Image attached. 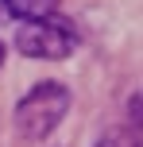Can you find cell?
Instances as JSON below:
<instances>
[{"instance_id": "cell-1", "label": "cell", "mask_w": 143, "mask_h": 147, "mask_svg": "<svg viewBox=\"0 0 143 147\" xmlns=\"http://www.w3.org/2000/svg\"><path fill=\"white\" fill-rule=\"evenodd\" d=\"M74 105V93H70L62 81H39L19 105H15V132L19 140L39 143L62 124V116Z\"/></svg>"}, {"instance_id": "cell-2", "label": "cell", "mask_w": 143, "mask_h": 147, "mask_svg": "<svg viewBox=\"0 0 143 147\" xmlns=\"http://www.w3.org/2000/svg\"><path fill=\"white\" fill-rule=\"evenodd\" d=\"M77 35L70 23H62V16H46V20H27L15 31V47H19L27 58H66L74 51Z\"/></svg>"}, {"instance_id": "cell-3", "label": "cell", "mask_w": 143, "mask_h": 147, "mask_svg": "<svg viewBox=\"0 0 143 147\" xmlns=\"http://www.w3.org/2000/svg\"><path fill=\"white\" fill-rule=\"evenodd\" d=\"M8 8L19 20H46V16H54L58 0H8Z\"/></svg>"}, {"instance_id": "cell-4", "label": "cell", "mask_w": 143, "mask_h": 147, "mask_svg": "<svg viewBox=\"0 0 143 147\" xmlns=\"http://www.w3.org/2000/svg\"><path fill=\"white\" fill-rule=\"evenodd\" d=\"M97 147H136V136H132V132H124V128H116V132H108Z\"/></svg>"}, {"instance_id": "cell-5", "label": "cell", "mask_w": 143, "mask_h": 147, "mask_svg": "<svg viewBox=\"0 0 143 147\" xmlns=\"http://www.w3.org/2000/svg\"><path fill=\"white\" fill-rule=\"evenodd\" d=\"M132 120L143 128V93H139V97H132Z\"/></svg>"}, {"instance_id": "cell-6", "label": "cell", "mask_w": 143, "mask_h": 147, "mask_svg": "<svg viewBox=\"0 0 143 147\" xmlns=\"http://www.w3.org/2000/svg\"><path fill=\"white\" fill-rule=\"evenodd\" d=\"M8 16H12V8H8V0H0V23H4Z\"/></svg>"}, {"instance_id": "cell-7", "label": "cell", "mask_w": 143, "mask_h": 147, "mask_svg": "<svg viewBox=\"0 0 143 147\" xmlns=\"http://www.w3.org/2000/svg\"><path fill=\"white\" fill-rule=\"evenodd\" d=\"M0 66H4V43H0Z\"/></svg>"}]
</instances>
